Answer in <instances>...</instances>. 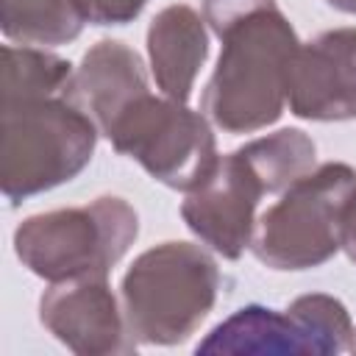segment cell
Instances as JSON below:
<instances>
[{"label":"cell","instance_id":"obj_1","mask_svg":"<svg viewBox=\"0 0 356 356\" xmlns=\"http://www.w3.org/2000/svg\"><path fill=\"white\" fill-rule=\"evenodd\" d=\"M217 67L203 92V114L225 134H253L286 108V75L298 50V33L289 19L261 8L234 22L222 36Z\"/></svg>","mask_w":356,"mask_h":356},{"label":"cell","instance_id":"obj_2","mask_svg":"<svg viewBox=\"0 0 356 356\" xmlns=\"http://www.w3.org/2000/svg\"><path fill=\"white\" fill-rule=\"evenodd\" d=\"M217 261L192 242H161L134 259L120 284L128 331L142 345H181L214 309Z\"/></svg>","mask_w":356,"mask_h":356},{"label":"cell","instance_id":"obj_3","mask_svg":"<svg viewBox=\"0 0 356 356\" xmlns=\"http://www.w3.org/2000/svg\"><path fill=\"white\" fill-rule=\"evenodd\" d=\"M0 186L11 203L72 181L95 156L97 125L64 95L0 100Z\"/></svg>","mask_w":356,"mask_h":356},{"label":"cell","instance_id":"obj_4","mask_svg":"<svg viewBox=\"0 0 356 356\" xmlns=\"http://www.w3.org/2000/svg\"><path fill=\"white\" fill-rule=\"evenodd\" d=\"M139 236L136 209L117 195L25 217L14 231V253L33 275L56 284L108 275Z\"/></svg>","mask_w":356,"mask_h":356},{"label":"cell","instance_id":"obj_5","mask_svg":"<svg viewBox=\"0 0 356 356\" xmlns=\"http://www.w3.org/2000/svg\"><path fill=\"white\" fill-rule=\"evenodd\" d=\"M356 189V170L325 161L289 184L256 217L250 250L270 270H312L342 248V214Z\"/></svg>","mask_w":356,"mask_h":356},{"label":"cell","instance_id":"obj_6","mask_svg":"<svg viewBox=\"0 0 356 356\" xmlns=\"http://www.w3.org/2000/svg\"><path fill=\"white\" fill-rule=\"evenodd\" d=\"M111 147L145 167L159 184L192 192L217 164L209 117L167 95L136 97L106 131Z\"/></svg>","mask_w":356,"mask_h":356},{"label":"cell","instance_id":"obj_7","mask_svg":"<svg viewBox=\"0 0 356 356\" xmlns=\"http://www.w3.org/2000/svg\"><path fill=\"white\" fill-rule=\"evenodd\" d=\"M264 186L239 147L220 156L214 170L200 186L186 192L181 203V217L186 228L222 259H239L250 248L256 228V206Z\"/></svg>","mask_w":356,"mask_h":356},{"label":"cell","instance_id":"obj_8","mask_svg":"<svg viewBox=\"0 0 356 356\" xmlns=\"http://www.w3.org/2000/svg\"><path fill=\"white\" fill-rule=\"evenodd\" d=\"M39 323L78 356H122L136 350L122 303L108 275H81L50 284L39 298Z\"/></svg>","mask_w":356,"mask_h":356},{"label":"cell","instance_id":"obj_9","mask_svg":"<svg viewBox=\"0 0 356 356\" xmlns=\"http://www.w3.org/2000/svg\"><path fill=\"white\" fill-rule=\"evenodd\" d=\"M286 106L300 120H356V28L323 31L298 44L286 75Z\"/></svg>","mask_w":356,"mask_h":356},{"label":"cell","instance_id":"obj_10","mask_svg":"<svg viewBox=\"0 0 356 356\" xmlns=\"http://www.w3.org/2000/svg\"><path fill=\"white\" fill-rule=\"evenodd\" d=\"M147 92V72L139 53L120 39H100L83 53L70 86L64 89V97L78 106L106 136L111 122Z\"/></svg>","mask_w":356,"mask_h":356},{"label":"cell","instance_id":"obj_11","mask_svg":"<svg viewBox=\"0 0 356 356\" xmlns=\"http://www.w3.org/2000/svg\"><path fill=\"white\" fill-rule=\"evenodd\" d=\"M209 56L206 19L186 3L161 8L147 28L150 72L161 95L186 103Z\"/></svg>","mask_w":356,"mask_h":356},{"label":"cell","instance_id":"obj_12","mask_svg":"<svg viewBox=\"0 0 356 356\" xmlns=\"http://www.w3.org/2000/svg\"><path fill=\"white\" fill-rule=\"evenodd\" d=\"M197 353H256V356H306L314 353L309 337L289 312H275L259 303L236 309L214 325Z\"/></svg>","mask_w":356,"mask_h":356},{"label":"cell","instance_id":"obj_13","mask_svg":"<svg viewBox=\"0 0 356 356\" xmlns=\"http://www.w3.org/2000/svg\"><path fill=\"white\" fill-rule=\"evenodd\" d=\"M0 22L11 42L56 47L81 36L86 14L81 0H3Z\"/></svg>","mask_w":356,"mask_h":356},{"label":"cell","instance_id":"obj_14","mask_svg":"<svg viewBox=\"0 0 356 356\" xmlns=\"http://www.w3.org/2000/svg\"><path fill=\"white\" fill-rule=\"evenodd\" d=\"M267 195H281L289 184L317 167V147L300 128H281L239 147Z\"/></svg>","mask_w":356,"mask_h":356},{"label":"cell","instance_id":"obj_15","mask_svg":"<svg viewBox=\"0 0 356 356\" xmlns=\"http://www.w3.org/2000/svg\"><path fill=\"white\" fill-rule=\"evenodd\" d=\"M72 64L36 44L3 47V83L0 100H31L64 95L72 81Z\"/></svg>","mask_w":356,"mask_h":356},{"label":"cell","instance_id":"obj_16","mask_svg":"<svg viewBox=\"0 0 356 356\" xmlns=\"http://www.w3.org/2000/svg\"><path fill=\"white\" fill-rule=\"evenodd\" d=\"M286 312L298 320L317 356L350 350V339L356 328L350 323L345 303L337 300L334 295H323V292L300 295L286 306Z\"/></svg>","mask_w":356,"mask_h":356},{"label":"cell","instance_id":"obj_17","mask_svg":"<svg viewBox=\"0 0 356 356\" xmlns=\"http://www.w3.org/2000/svg\"><path fill=\"white\" fill-rule=\"evenodd\" d=\"M273 6L275 0H203V19L211 28V33L222 36L234 22Z\"/></svg>","mask_w":356,"mask_h":356},{"label":"cell","instance_id":"obj_18","mask_svg":"<svg viewBox=\"0 0 356 356\" xmlns=\"http://www.w3.org/2000/svg\"><path fill=\"white\" fill-rule=\"evenodd\" d=\"M86 22L92 25H125L139 17L147 0H81Z\"/></svg>","mask_w":356,"mask_h":356},{"label":"cell","instance_id":"obj_19","mask_svg":"<svg viewBox=\"0 0 356 356\" xmlns=\"http://www.w3.org/2000/svg\"><path fill=\"white\" fill-rule=\"evenodd\" d=\"M342 250L356 264V189H353V195L345 206V214H342Z\"/></svg>","mask_w":356,"mask_h":356},{"label":"cell","instance_id":"obj_20","mask_svg":"<svg viewBox=\"0 0 356 356\" xmlns=\"http://www.w3.org/2000/svg\"><path fill=\"white\" fill-rule=\"evenodd\" d=\"M331 8L345 11V14H356V0H325Z\"/></svg>","mask_w":356,"mask_h":356},{"label":"cell","instance_id":"obj_21","mask_svg":"<svg viewBox=\"0 0 356 356\" xmlns=\"http://www.w3.org/2000/svg\"><path fill=\"white\" fill-rule=\"evenodd\" d=\"M350 350L356 353V331H353V339H350Z\"/></svg>","mask_w":356,"mask_h":356}]
</instances>
